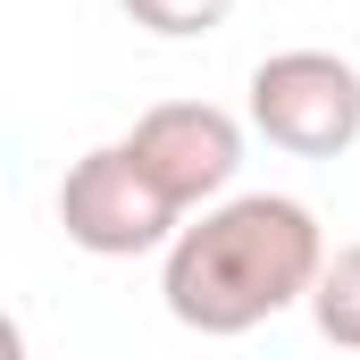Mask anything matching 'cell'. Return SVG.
Wrapping results in <instances>:
<instances>
[{
    "label": "cell",
    "mask_w": 360,
    "mask_h": 360,
    "mask_svg": "<svg viewBox=\"0 0 360 360\" xmlns=\"http://www.w3.org/2000/svg\"><path fill=\"white\" fill-rule=\"evenodd\" d=\"M252 126L293 160H335L360 143V68L335 51H269L252 68Z\"/></svg>",
    "instance_id": "obj_3"
},
{
    "label": "cell",
    "mask_w": 360,
    "mask_h": 360,
    "mask_svg": "<svg viewBox=\"0 0 360 360\" xmlns=\"http://www.w3.org/2000/svg\"><path fill=\"white\" fill-rule=\"evenodd\" d=\"M319 269H327V235H319L310 201L226 193L193 226H176L160 293H168V319L193 327V335H252L260 319L310 302Z\"/></svg>",
    "instance_id": "obj_1"
},
{
    "label": "cell",
    "mask_w": 360,
    "mask_h": 360,
    "mask_svg": "<svg viewBox=\"0 0 360 360\" xmlns=\"http://www.w3.org/2000/svg\"><path fill=\"white\" fill-rule=\"evenodd\" d=\"M134 160L151 168V184L176 201V210H210L226 201V184L243 168V126L218 109V101H160L134 117Z\"/></svg>",
    "instance_id": "obj_4"
},
{
    "label": "cell",
    "mask_w": 360,
    "mask_h": 360,
    "mask_svg": "<svg viewBox=\"0 0 360 360\" xmlns=\"http://www.w3.org/2000/svg\"><path fill=\"white\" fill-rule=\"evenodd\" d=\"M310 319H319L327 344L360 352V243L327 252V269H319V285H310Z\"/></svg>",
    "instance_id": "obj_5"
},
{
    "label": "cell",
    "mask_w": 360,
    "mask_h": 360,
    "mask_svg": "<svg viewBox=\"0 0 360 360\" xmlns=\"http://www.w3.org/2000/svg\"><path fill=\"white\" fill-rule=\"evenodd\" d=\"M59 226L92 260H143V252L176 243L184 210L151 184V168L134 160V143H101V151H84L59 176Z\"/></svg>",
    "instance_id": "obj_2"
},
{
    "label": "cell",
    "mask_w": 360,
    "mask_h": 360,
    "mask_svg": "<svg viewBox=\"0 0 360 360\" xmlns=\"http://www.w3.org/2000/svg\"><path fill=\"white\" fill-rule=\"evenodd\" d=\"M126 17L160 42H193V34H218L235 17V0H126Z\"/></svg>",
    "instance_id": "obj_6"
}]
</instances>
